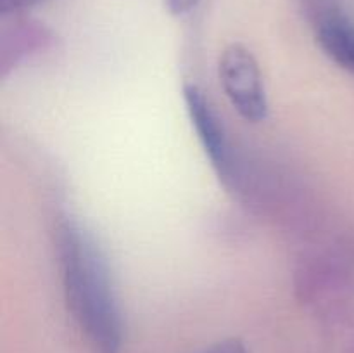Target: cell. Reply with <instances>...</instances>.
I'll return each instance as SVG.
<instances>
[{
	"instance_id": "cell-1",
	"label": "cell",
	"mask_w": 354,
	"mask_h": 353,
	"mask_svg": "<svg viewBox=\"0 0 354 353\" xmlns=\"http://www.w3.org/2000/svg\"><path fill=\"white\" fill-rule=\"evenodd\" d=\"M62 286L68 310L93 353H121L123 317L102 253L88 232L73 220L57 230Z\"/></svg>"
},
{
	"instance_id": "cell-2",
	"label": "cell",
	"mask_w": 354,
	"mask_h": 353,
	"mask_svg": "<svg viewBox=\"0 0 354 353\" xmlns=\"http://www.w3.org/2000/svg\"><path fill=\"white\" fill-rule=\"evenodd\" d=\"M220 82L234 109L251 123H259L268 114L265 83L256 57L248 47L232 44L221 52Z\"/></svg>"
},
{
	"instance_id": "cell-3",
	"label": "cell",
	"mask_w": 354,
	"mask_h": 353,
	"mask_svg": "<svg viewBox=\"0 0 354 353\" xmlns=\"http://www.w3.org/2000/svg\"><path fill=\"white\" fill-rule=\"evenodd\" d=\"M183 97H185L187 111L197 132V137L203 147L206 149L211 163L220 173H227L230 168V151H228L227 135H225L220 118L216 116L203 90L194 83H187Z\"/></svg>"
},
{
	"instance_id": "cell-4",
	"label": "cell",
	"mask_w": 354,
	"mask_h": 353,
	"mask_svg": "<svg viewBox=\"0 0 354 353\" xmlns=\"http://www.w3.org/2000/svg\"><path fill=\"white\" fill-rule=\"evenodd\" d=\"M317 35L325 54L342 69L354 73V23L337 10H328L318 21Z\"/></svg>"
},
{
	"instance_id": "cell-5",
	"label": "cell",
	"mask_w": 354,
	"mask_h": 353,
	"mask_svg": "<svg viewBox=\"0 0 354 353\" xmlns=\"http://www.w3.org/2000/svg\"><path fill=\"white\" fill-rule=\"evenodd\" d=\"M201 353H248V348H245V345L241 339L228 338L223 339V341H218L214 343V345L207 346V348L203 350Z\"/></svg>"
},
{
	"instance_id": "cell-6",
	"label": "cell",
	"mask_w": 354,
	"mask_h": 353,
	"mask_svg": "<svg viewBox=\"0 0 354 353\" xmlns=\"http://www.w3.org/2000/svg\"><path fill=\"white\" fill-rule=\"evenodd\" d=\"M40 2H44V0H0V9L3 14L17 12V10L28 9V7H33Z\"/></svg>"
},
{
	"instance_id": "cell-7",
	"label": "cell",
	"mask_w": 354,
	"mask_h": 353,
	"mask_svg": "<svg viewBox=\"0 0 354 353\" xmlns=\"http://www.w3.org/2000/svg\"><path fill=\"white\" fill-rule=\"evenodd\" d=\"M165 3L173 14L182 16V14L190 12L199 3V0H165Z\"/></svg>"
}]
</instances>
